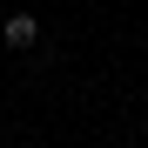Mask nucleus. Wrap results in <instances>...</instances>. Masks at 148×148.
<instances>
[{
    "mask_svg": "<svg viewBox=\"0 0 148 148\" xmlns=\"http://www.w3.org/2000/svg\"><path fill=\"white\" fill-rule=\"evenodd\" d=\"M0 34H7V47H34V40H40V20H34V14H7Z\"/></svg>",
    "mask_w": 148,
    "mask_h": 148,
    "instance_id": "nucleus-1",
    "label": "nucleus"
}]
</instances>
